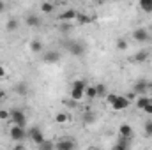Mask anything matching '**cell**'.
<instances>
[{"instance_id": "cell-31", "label": "cell", "mask_w": 152, "mask_h": 150, "mask_svg": "<svg viewBox=\"0 0 152 150\" xmlns=\"http://www.w3.org/2000/svg\"><path fill=\"white\" fill-rule=\"evenodd\" d=\"M5 76H7V69L0 64V78H5Z\"/></svg>"}, {"instance_id": "cell-4", "label": "cell", "mask_w": 152, "mask_h": 150, "mask_svg": "<svg viewBox=\"0 0 152 150\" xmlns=\"http://www.w3.org/2000/svg\"><path fill=\"white\" fill-rule=\"evenodd\" d=\"M9 124H16V125H27V115L25 111H21V110H18V108H14V110H11V118H9Z\"/></svg>"}, {"instance_id": "cell-15", "label": "cell", "mask_w": 152, "mask_h": 150, "mask_svg": "<svg viewBox=\"0 0 152 150\" xmlns=\"http://www.w3.org/2000/svg\"><path fill=\"white\" fill-rule=\"evenodd\" d=\"M85 97L96 99V97H97V87H96V85H87V87H85Z\"/></svg>"}, {"instance_id": "cell-22", "label": "cell", "mask_w": 152, "mask_h": 150, "mask_svg": "<svg viewBox=\"0 0 152 150\" xmlns=\"http://www.w3.org/2000/svg\"><path fill=\"white\" fill-rule=\"evenodd\" d=\"M129 140L131 138H126V136H118V140H117V149H127L129 147Z\"/></svg>"}, {"instance_id": "cell-34", "label": "cell", "mask_w": 152, "mask_h": 150, "mask_svg": "<svg viewBox=\"0 0 152 150\" xmlns=\"http://www.w3.org/2000/svg\"><path fill=\"white\" fill-rule=\"evenodd\" d=\"M96 2H99V4H103V2H104V0H96Z\"/></svg>"}, {"instance_id": "cell-6", "label": "cell", "mask_w": 152, "mask_h": 150, "mask_svg": "<svg viewBox=\"0 0 152 150\" xmlns=\"http://www.w3.org/2000/svg\"><path fill=\"white\" fill-rule=\"evenodd\" d=\"M42 53H44L42 55V60L46 64H58L60 58H62L60 51H57V50H48V51H42Z\"/></svg>"}, {"instance_id": "cell-9", "label": "cell", "mask_w": 152, "mask_h": 150, "mask_svg": "<svg viewBox=\"0 0 152 150\" xmlns=\"http://www.w3.org/2000/svg\"><path fill=\"white\" fill-rule=\"evenodd\" d=\"M28 136H30V140H32L36 145H41V143L44 141V134H42V131H41L39 127H32L30 133H28Z\"/></svg>"}, {"instance_id": "cell-33", "label": "cell", "mask_w": 152, "mask_h": 150, "mask_svg": "<svg viewBox=\"0 0 152 150\" xmlns=\"http://www.w3.org/2000/svg\"><path fill=\"white\" fill-rule=\"evenodd\" d=\"M4 11H5V2L0 0V12H4Z\"/></svg>"}, {"instance_id": "cell-11", "label": "cell", "mask_w": 152, "mask_h": 150, "mask_svg": "<svg viewBox=\"0 0 152 150\" xmlns=\"http://www.w3.org/2000/svg\"><path fill=\"white\" fill-rule=\"evenodd\" d=\"M147 90H149V81H147V79H140V81H136L134 87H133V92H136L138 95L147 94Z\"/></svg>"}, {"instance_id": "cell-16", "label": "cell", "mask_w": 152, "mask_h": 150, "mask_svg": "<svg viewBox=\"0 0 152 150\" xmlns=\"http://www.w3.org/2000/svg\"><path fill=\"white\" fill-rule=\"evenodd\" d=\"M75 147H76L75 141H58L55 145V149H58V150H73Z\"/></svg>"}, {"instance_id": "cell-19", "label": "cell", "mask_w": 152, "mask_h": 150, "mask_svg": "<svg viewBox=\"0 0 152 150\" xmlns=\"http://www.w3.org/2000/svg\"><path fill=\"white\" fill-rule=\"evenodd\" d=\"M30 50H32L34 53H42V51H44V46H42L41 41L34 39V41H30Z\"/></svg>"}, {"instance_id": "cell-23", "label": "cell", "mask_w": 152, "mask_h": 150, "mask_svg": "<svg viewBox=\"0 0 152 150\" xmlns=\"http://www.w3.org/2000/svg\"><path fill=\"white\" fill-rule=\"evenodd\" d=\"M55 122H57V124H67V122H69L67 113H64V111L57 113V115H55Z\"/></svg>"}, {"instance_id": "cell-2", "label": "cell", "mask_w": 152, "mask_h": 150, "mask_svg": "<svg viewBox=\"0 0 152 150\" xmlns=\"http://www.w3.org/2000/svg\"><path fill=\"white\" fill-rule=\"evenodd\" d=\"M85 87H87V83L83 79H76L75 83H73V87H71V97L75 101H81L85 97Z\"/></svg>"}, {"instance_id": "cell-14", "label": "cell", "mask_w": 152, "mask_h": 150, "mask_svg": "<svg viewBox=\"0 0 152 150\" xmlns=\"http://www.w3.org/2000/svg\"><path fill=\"white\" fill-rule=\"evenodd\" d=\"M151 101H152L151 97H147L145 94H142V95H136V99H134V104H136V108H138V110H143V108H145V106H147Z\"/></svg>"}, {"instance_id": "cell-5", "label": "cell", "mask_w": 152, "mask_h": 150, "mask_svg": "<svg viewBox=\"0 0 152 150\" xmlns=\"http://www.w3.org/2000/svg\"><path fill=\"white\" fill-rule=\"evenodd\" d=\"M133 39H134L136 42H149L152 37H151V32H149L145 27H138V28L133 30Z\"/></svg>"}, {"instance_id": "cell-17", "label": "cell", "mask_w": 152, "mask_h": 150, "mask_svg": "<svg viewBox=\"0 0 152 150\" xmlns=\"http://www.w3.org/2000/svg\"><path fill=\"white\" fill-rule=\"evenodd\" d=\"M41 11H42L44 14H51V12L55 11V2H42V4H41Z\"/></svg>"}, {"instance_id": "cell-25", "label": "cell", "mask_w": 152, "mask_h": 150, "mask_svg": "<svg viewBox=\"0 0 152 150\" xmlns=\"http://www.w3.org/2000/svg\"><path fill=\"white\" fill-rule=\"evenodd\" d=\"M143 131H145V136L152 138V120H147L145 125H143Z\"/></svg>"}, {"instance_id": "cell-21", "label": "cell", "mask_w": 152, "mask_h": 150, "mask_svg": "<svg viewBox=\"0 0 152 150\" xmlns=\"http://www.w3.org/2000/svg\"><path fill=\"white\" fill-rule=\"evenodd\" d=\"M138 5L143 12H152V0H138Z\"/></svg>"}, {"instance_id": "cell-27", "label": "cell", "mask_w": 152, "mask_h": 150, "mask_svg": "<svg viewBox=\"0 0 152 150\" xmlns=\"http://www.w3.org/2000/svg\"><path fill=\"white\" fill-rule=\"evenodd\" d=\"M16 90H18L21 95H27V85H25V83H18V85H16Z\"/></svg>"}, {"instance_id": "cell-20", "label": "cell", "mask_w": 152, "mask_h": 150, "mask_svg": "<svg viewBox=\"0 0 152 150\" xmlns=\"http://www.w3.org/2000/svg\"><path fill=\"white\" fill-rule=\"evenodd\" d=\"M18 28H20V21L14 20V18H11V20L5 23V30H9V32H14V30H18Z\"/></svg>"}, {"instance_id": "cell-13", "label": "cell", "mask_w": 152, "mask_h": 150, "mask_svg": "<svg viewBox=\"0 0 152 150\" xmlns=\"http://www.w3.org/2000/svg\"><path fill=\"white\" fill-rule=\"evenodd\" d=\"M25 25H27L28 28H37L39 25H41V18H39L37 14H28V16L25 18Z\"/></svg>"}, {"instance_id": "cell-18", "label": "cell", "mask_w": 152, "mask_h": 150, "mask_svg": "<svg viewBox=\"0 0 152 150\" xmlns=\"http://www.w3.org/2000/svg\"><path fill=\"white\" fill-rule=\"evenodd\" d=\"M92 20H94V16H88V14H81V12H80L78 18H76V23H78V25H88Z\"/></svg>"}, {"instance_id": "cell-10", "label": "cell", "mask_w": 152, "mask_h": 150, "mask_svg": "<svg viewBox=\"0 0 152 150\" xmlns=\"http://www.w3.org/2000/svg\"><path fill=\"white\" fill-rule=\"evenodd\" d=\"M149 57H151V51L149 50H140V51H136L134 55H133V62H136V64H143V62H147L149 60Z\"/></svg>"}, {"instance_id": "cell-3", "label": "cell", "mask_w": 152, "mask_h": 150, "mask_svg": "<svg viewBox=\"0 0 152 150\" xmlns=\"http://www.w3.org/2000/svg\"><path fill=\"white\" fill-rule=\"evenodd\" d=\"M9 136L14 140V141H23L28 134L25 131L23 125H16V124H11V129H9Z\"/></svg>"}, {"instance_id": "cell-26", "label": "cell", "mask_w": 152, "mask_h": 150, "mask_svg": "<svg viewBox=\"0 0 152 150\" xmlns=\"http://www.w3.org/2000/svg\"><path fill=\"white\" fill-rule=\"evenodd\" d=\"M9 118H11V111H9V110H5V108H0V120L9 122Z\"/></svg>"}, {"instance_id": "cell-28", "label": "cell", "mask_w": 152, "mask_h": 150, "mask_svg": "<svg viewBox=\"0 0 152 150\" xmlns=\"http://www.w3.org/2000/svg\"><path fill=\"white\" fill-rule=\"evenodd\" d=\"M97 87V97H104L106 95V87L104 85H96Z\"/></svg>"}, {"instance_id": "cell-29", "label": "cell", "mask_w": 152, "mask_h": 150, "mask_svg": "<svg viewBox=\"0 0 152 150\" xmlns=\"http://www.w3.org/2000/svg\"><path fill=\"white\" fill-rule=\"evenodd\" d=\"M39 147H41V149H55V145H53V143H50V141H46V140H44Z\"/></svg>"}, {"instance_id": "cell-8", "label": "cell", "mask_w": 152, "mask_h": 150, "mask_svg": "<svg viewBox=\"0 0 152 150\" xmlns=\"http://www.w3.org/2000/svg\"><path fill=\"white\" fill-rule=\"evenodd\" d=\"M67 50H69L71 55H75V57H81V55L85 53V44L80 42V41H75V42H71V44L67 46Z\"/></svg>"}, {"instance_id": "cell-30", "label": "cell", "mask_w": 152, "mask_h": 150, "mask_svg": "<svg viewBox=\"0 0 152 150\" xmlns=\"http://www.w3.org/2000/svg\"><path fill=\"white\" fill-rule=\"evenodd\" d=\"M142 111H145V113H149V115H152V101L147 104V106H145V108H143V110H142Z\"/></svg>"}, {"instance_id": "cell-12", "label": "cell", "mask_w": 152, "mask_h": 150, "mask_svg": "<svg viewBox=\"0 0 152 150\" xmlns=\"http://www.w3.org/2000/svg\"><path fill=\"white\" fill-rule=\"evenodd\" d=\"M118 136H126V138H133L134 136V131L129 124H120L118 125Z\"/></svg>"}, {"instance_id": "cell-35", "label": "cell", "mask_w": 152, "mask_h": 150, "mask_svg": "<svg viewBox=\"0 0 152 150\" xmlns=\"http://www.w3.org/2000/svg\"><path fill=\"white\" fill-rule=\"evenodd\" d=\"M51 2H62V0H51Z\"/></svg>"}, {"instance_id": "cell-1", "label": "cell", "mask_w": 152, "mask_h": 150, "mask_svg": "<svg viewBox=\"0 0 152 150\" xmlns=\"http://www.w3.org/2000/svg\"><path fill=\"white\" fill-rule=\"evenodd\" d=\"M131 99L127 97V95H124V94H118L117 97H115V101L110 104L112 106V110H115V111H124V110H127L129 106H131Z\"/></svg>"}, {"instance_id": "cell-7", "label": "cell", "mask_w": 152, "mask_h": 150, "mask_svg": "<svg viewBox=\"0 0 152 150\" xmlns=\"http://www.w3.org/2000/svg\"><path fill=\"white\" fill-rule=\"evenodd\" d=\"M78 14H80V11L71 7V9H66V11L58 16V20H60V21H64V23H66V21H67V23H71V21H76Z\"/></svg>"}, {"instance_id": "cell-24", "label": "cell", "mask_w": 152, "mask_h": 150, "mask_svg": "<svg viewBox=\"0 0 152 150\" xmlns=\"http://www.w3.org/2000/svg\"><path fill=\"white\" fill-rule=\"evenodd\" d=\"M115 46H117L118 51H126V50H127V41H126L124 37H118L117 42H115Z\"/></svg>"}, {"instance_id": "cell-32", "label": "cell", "mask_w": 152, "mask_h": 150, "mask_svg": "<svg viewBox=\"0 0 152 150\" xmlns=\"http://www.w3.org/2000/svg\"><path fill=\"white\" fill-rule=\"evenodd\" d=\"M5 95H7V94H5V90H2V88H0V103L5 99Z\"/></svg>"}]
</instances>
